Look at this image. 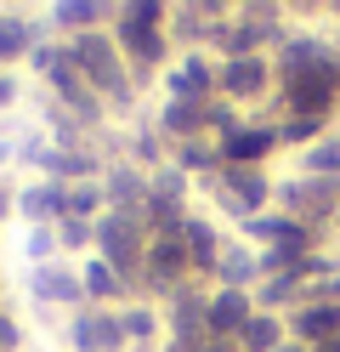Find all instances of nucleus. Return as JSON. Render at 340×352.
<instances>
[{"label": "nucleus", "mask_w": 340, "mask_h": 352, "mask_svg": "<svg viewBox=\"0 0 340 352\" xmlns=\"http://www.w3.org/2000/svg\"><path fill=\"white\" fill-rule=\"evenodd\" d=\"M40 40H57L45 17H29V12H0V74L29 63Z\"/></svg>", "instance_id": "nucleus-10"}, {"label": "nucleus", "mask_w": 340, "mask_h": 352, "mask_svg": "<svg viewBox=\"0 0 340 352\" xmlns=\"http://www.w3.org/2000/svg\"><path fill=\"white\" fill-rule=\"evenodd\" d=\"M45 23H52L57 40L102 34V23H113V6H102V0H57V6L45 12Z\"/></svg>", "instance_id": "nucleus-14"}, {"label": "nucleus", "mask_w": 340, "mask_h": 352, "mask_svg": "<svg viewBox=\"0 0 340 352\" xmlns=\"http://www.w3.org/2000/svg\"><path fill=\"white\" fill-rule=\"evenodd\" d=\"M29 296L45 307V313H85V284H80V267L68 261H45V267H29Z\"/></svg>", "instance_id": "nucleus-6"}, {"label": "nucleus", "mask_w": 340, "mask_h": 352, "mask_svg": "<svg viewBox=\"0 0 340 352\" xmlns=\"http://www.w3.org/2000/svg\"><path fill=\"white\" fill-rule=\"evenodd\" d=\"M249 318H256V296L249 290H210V341L238 346Z\"/></svg>", "instance_id": "nucleus-13"}, {"label": "nucleus", "mask_w": 340, "mask_h": 352, "mask_svg": "<svg viewBox=\"0 0 340 352\" xmlns=\"http://www.w3.org/2000/svg\"><path fill=\"white\" fill-rule=\"evenodd\" d=\"M165 341L176 346H199L210 341V290L204 284H188L165 301Z\"/></svg>", "instance_id": "nucleus-7"}, {"label": "nucleus", "mask_w": 340, "mask_h": 352, "mask_svg": "<svg viewBox=\"0 0 340 352\" xmlns=\"http://www.w3.org/2000/svg\"><path fill=\"white\" fill-rule=\"evenodd\" d=\"M278 148H284L278 142V120H244L233 137H221V160L227 165H261L267 170V160Z\"/></svg>", "instance_id": "nucleus-11"}, {"label": "nucleus", "mask_w": 340, "mask_h": 352, "mask_svg": "<svg viewBox=\"0 0 340 352\" xmlns=\"http://www.w3.org/2000/svg\"><path fill=\"white\" fill-rule=\"evenodd\" d=\"M170 6L165 0H120L113 6V23H108V34L120 40V52H125V63H131V74H136V85H142L153 69H170Z\"/></svg>", "instance_id": "nucleus-1"}, {"label": "nucleus", "mask_w": 340, "mask_h": 352, "mask_svg": "<svg viewBox=\"0 0 340 352\" xmlns=\"http://www.w3.org/2000/svg\"><path fill=\"white\" fill-rule=\"evenodd\" d=\"M312 352H340V336H335V341H324V346H312Z\"/></svg>", "instance_id": "nucleus-32"}, {"label": "nucleus", "mask_w": 340, "mask_h": 352, "mask_svg": "<svg viewBox=\"0 0 340 352\" xmlns=\"http://www.w3.org/2000/svg\"><path fill=\"white\" fill-rule=\"evenodd\" d=\"M0 352H23V324L12 313H0Z\"/></svg>", "instance_id": "nucleus-27"}, {"label": "nucleus", "mask_w": 340, "mask_h": 352, "mask_svg": "<svg viewBox=\"0 0 340 352\" xmlns=\"http://www.w3.org/2000/svg\"><path fill=\"white\" fill-rule=\"evenodd\" d=\"M6 216H17V193H12L6 176H0V222H6Z\"/></svg>", "instance_id": "nucleus-28"}, {"label": "nucleus", "mask_w": 340, "mask_h": 352, "mask_svg": "<svg viewBox=\"0 0 340 352\" xmlns=\"http://www.w3.org/2000/svg\"><path fill=\"white\" fill-rule=\"evenodd\" d=\"M68 352H131L113 307H85L68 318Z\"/></svg>", "instance_id": "nucleus-8"}, {"label": "nucleus", "mask_w": 340, "mask_h": 352, "mask_svg": "<svg viewBox=\"0 0 340 352\" xmlns=\"http://www.w3.org/2000/svg\"><path fill=\"white\" fill-rule=\"evenodd\" d=\"M216 74H221V63H216L210 52H181V57H176L159 80H165V97L210 102V97H216Z\"/></svg>", "instance_id": "nucleus-9"}, {"label": "nucleus", "mask_w": 340, "mask_h": 352, "mask_svg": "<svg viewBox=\"0 0 340 352\" xmlns=\"http://www.w3.org/2000/svg\"><path fill=\"white\" fill-rule=\"evenodd\" d=\"M63 57H68V46H63V40H40V46H34V57H29V69H34L40 80H52V74L63 69Z\"/></svg>", "instance_id": "nucleus-26"}, {"label": "nucleus", "mask_w": 340, "mask_h": 352, "mask_svg": "<svg viewBox=\"0 0 340 352\" xmlns=\"http://www.w3.org/2000/svg\"><path fill=\"white\" fill-rule=\"evenodd\" d=\"M17 216H23L29 228H57L63 216H68V188L52 182V176H40V182L17 188Z\"/></svg>", "instance_id": "nucleus-15"}, {"label": "nucleus", "mask_w": 340, "mask_h": 352, "mask_svg": "<svg viewBox=\"0 0 340 352\" xmlns=\"http://www.w3.org/2000/svg\"><path fill=\"white\" fill-rule=\"evenodd\" d=\"M216 97H227L233 108H261L267 97H278V63L267 52L261 57H227L221 74H216Z\"/></svg>", "instance_id": "nucleus-5"}, {"label": "nucleus", "mask_w": 340, "mask_h": 352, "mask_svg": "<svg viewBox=\"0 0 340 352\" xmlns=\"http://www.w3.org/2000/svg\"><path fill=\"white\" fill-rule=\"evenodd\" d=\"M80 284H85V301H91V307H113V313H120V307L136 301V290L108 267L102 256H85V261H80Z\"/></svg>", "instance_id": "nucleus-19"}, {"label": "nucleus", "mask_w": 340, "mask_h": 352, "mask_svg": "<svg viewBox=\"0 0 340 352\" xmlns=\"http://www.w3.org/2000/svg\"><path fill=\"white\" fill-rule=\"evenodd\" d=\"M272 205H278L289 222H306L317 233H335V216H340V182H324V176H284L272 188Z\"/></svg>", "instance_id": "nucleus-3"}, {"label": "nucleus", "mask_w": 340, "mask_h": 352, "mask_svg": "<svg viewBox=\"0 0 340 352\" xmlns=\"http://www.w3.org/2000/svg\"><path fill=\"white\" fill-rule=\"evenodd\" d=\"M176 346V341H170ZM181 352H238V346H221V341H199V346H181Z\"/></svg>", "instance_id": "nucleus-30"}, {"label": "nucleus", "mask_w": 340, "mask_h": 352, "mask_svg": "<svg viewBox=\"0 0 340 352\" xmlns=\"http://www.w3.org/2000/svg\"><path fill=\"white\" fill-rule=\"evenodd\" d=\"M102 193H108V210L142 216V210H148V170L131 165V160H113L108 176H102Z\"/></svg>", "instance_id": "nucleus-17"}, {"label": "nucleus", "mask_w": 340, "mask_h": 352, "mask_svg": "<svg viewBox=\"0 0 340 352\" xmlns=\"http://www.w3.org/2000/svg\"><path fill=\"white\" fill-rule=\"evenodd\" d=\"M159 137L170 148L176 142H193V137H210V102H188V97H165L159 102Z\"/></svg>", "instance_id": "nucleus-12"}, {"label": "nucleus", "mask_w": 340, "mask_h": 352, "mask_svg": "<svg viewBox=\"0 0 340 352\" xmlns=\"http://www.w3.org/2000/svg\"><path fill=\"white\" fill-rule=\"evenodd\" d=\"M272 188H278V182H272L261 165H227L221 176L204 182V193H210V199L221 205V216H233V222L272 210Z\"/></svg>", "instance_id": "nucleus-4"}, {"label": "nucleus", "mask_w": 340, "mask_h": 352, "mask_svg": "<svg viewBox=\"0 0 340 352\" xmlns=\"http://www.w3.org/2000/svg\"><path fill=\"white\" fill-rule=\"evenodd\" d=\"M181 245H188V261H193V273H199V284H210V273H216V261H221V250L233 245L210 216H188V228H181Z\"/></svg>", "instance_id": "nucleus-16"}, {"label": "nucleus", "mask_w": 340, "mask_h": 352, "mask_svg": "<svg viewBox=\"0 0 340 352\" xmlns=\"http://www.w3.org/2000/svg\"><path fill=\"white\" fill-rule=\"evenodd\" d=\"M159 352H181V346H170V341H165V346H159Z\"/></svg>", "instance_id": "nucleus-33"}, {"label": "nucleus", "mask_w": 340, "mask_h": 352, "mask_svg": "<svg viewBox=\"0 0 340 352\" xmlns=\"http://www.w3.org/2000/svg\"><path fill=\"white\" fill-rule=\"evenodd\" d=\"M340 336V301H301L289 313V341L301 346H324Z\"/></svg>", "instance_id": "nucleus-18"}, {"label": "nucleus", "mask_w": 340, "mask_h": 352, "mask_svg": "<svg viewBox=\"0 0 340 352\" xmlns=\"http://www.w3.org/2000/svg\"><path fill=\"white\" fill-rule=\"evenodd\" d=\"M278 352H312V346H301V341H284V346H278Z\"/></svg>", "instance_id": "nucleus-31"}, {"label": "nucleus", "mask_w": 340, "mask_h": 352, "mask_svg": "<svg viewBox=\"0 0 340 352\" xmlns=\"http://www.w3.org/2000/svg\"><path fill=\"white\" fill-rule=\"evenodd\" d=\"M335 233H340V216H335Z\"/></svg>", "instance_id": "nucleus-34"}, {"label": "nucleus", "mask_w": 340, "mask_h": 352, "mask_svg": "<svg viewBox=\"0 0 340 352\" xmlns=\"http://www.w3.org/2000/svg\"><path fill=\"white\" fill-rule=\"evenodd\" d=\"M289 341V318L284 313H261L256 307V318L244 324V336H238V352H278Z\"/></svg>", "instance_id": "nucleus-22"}, {"label": "nucleus", "mask_w": 340, "mask_h": 352, "mask_svg": "<svg viewBox=\"0 0 340 352\" xmlns=\"http://www.w3.org/2000/svg\"><path fill=\"white\" fill-rule=\"evenodd\" d=\"M120 329H125L131 346H153V341H165V313L148 307V301H131V307H120Z\"/></svg>", "instance_id": "nucleus-21"}, {"label": "nucleus", "mask_w": 340, "mask_h": 352, "mask_svg": "<svg viewBox=\"0 0 340 352\" xmlns=\"http://www.w3.org/2000/svg\"><path fill=\"white\" fill-rule=\"evenodd\" d=\"M188 188H193V176H181L176 165L148 170V193H153V199H176V205H188Z\"/></svg>", "instance_id": "nucleus-25"}, {"label": "nucleus", "mask_w": 340, "mask_h": 352, "mask_svg": "<svg viewBox=\"0 0 340 352\" xmlns=\"http://www.w3.org/2000/svg\"><path fill=\"white\" fill-rule=\"evenodd\" d=\"M148 245H153V233L142 216H131V210H108L102 222H97V250L91 256H102L113 273H120L136 296H142V267H148Z\"/></svg>", "instance_id": "nucleus-2"}, {"label": "nucleus", "mask_w": 340, "mask_h": 352, "mask_svg": "<svg viewBox=\"0 0 340 352\" xmlns=\"http://www.w3.org/2000/svg\"><path fill=\"white\" fill-rule=\"evenodd\" d=\"M295 170H301V176H324V182H340V131L317 137L306 153H295Z\"/></svg>", "instance_id": "nucleus-23"}, {"label": "nucleus", "mask_w": 340, "mask_h": 352, "mask_svg": "<svg viewBox=\"0 0 340 352\" xmlns=\"http://www.w3.org/2000/svg\"><path fill=\"white\" fill-rule=\"evenodd\" d=\"M57 250H63V256L97 250V222H74V216H63V222H57Z\"/></svg>", "instance_id": "nucleus-24"}, {"label": "nucleus", "mask_w": 340, "mask_h": 352, "mask_svg": "<svg viewBox=\"0 0 340 352\" xmlns=\"http://www.w3.org/2000/svg\"><path fill=\"white\" fill-rule=\"evenodd\" d=\"M261 250H244V245H227L221 250V261H216V273H210V284L216 290H249L256 296L261 290Z\"/></svg>", "instance_id": "nucleus-20"}, {"label": "nucleus", "mask_w": 340, "mask_h": 352, "mask_svg": "<svg viewBox=\"0 0 340 352\" xmlns=\"http://www.w3.org/2000/svg\"><path fill=\"white\" fill-rule=\"evenodd\" d=\"M17 102V74H0V108Z\"/></svg>", "instance_id": "nucleus-29"}]
</instances>
